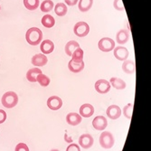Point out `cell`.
<instances>
[{"mask_svg": "<svg viewBox=\"0 0 151 151\" xmlns=\"http://www.w3.org/2000/svg\"><path fill=\"white\" fill-rule=\"evenodd\" d=\"M122 70L128 74H132L136 72V64L132 60H125L122 64Z\"/></svg>", "mask_w": 151, "mask_h": 151, "instance_id": "e0dca14e", "label": "cell"}, {"mask_svg": "<svg viewBox=\"0 0 151 151\" xmlns=\"http://www.w3.org/2000/svg\"><path fill=\"white\" fill-rule=\"evenodd\" d=\"M36 81H38V83L43 86V87H46L50 84V79L48 76L41 73L37 76V79H36Z\"/></svg>", "mask_w": 151, "mask_h": 151, "instance_id": "4316f807", "label": "cell"}, {"mask_svg": "<svg viewBox=\"0 0 151 151\" xmlns=\"http://www.w3.org/2000/svg\"><path fill=\"white\" fill-rule=\"evenodd\" d=\"M94 114V108L91 104L86 103L80 108V115L83 118H90Z\"/></svg>", "mask_w": 151, "mask_h": 151, "instance_id": "5bb4252c", "label": "cell"}, {"mask_svg": "<svg viewBox=\"0 0 151 151\" xmlns=\"http://www.w3.org/2000/svg\"><path fill=\"white\" fill-rule=\"evenodd\" d=\"M15 151H29V148L27 147L26 144L24 143H19L17 145L16 148H15Z\"/></svg>", "mask_w": 151, "mask_h": 151, "instance_id": "4dcf8cb0", "label": "cell"}, {"mask_svg": "<svg viewBox=\"0 0 151 151\" xmlns=\"http://www.w3.org/2000/svg\"><path fill=\"white\" fill-rule=\"evenodd\" d=\"M132 111H133V104L132 103H129L128 105H126L124 107V109H123V114H124V116L128 119H131Z\"/></svg>", "mask_w": 151, "mask_h": 151, "instance_id": "f1b7e54d", "label": "cell"}, {"mask_svg": "<svg viewBox=\"0 0 151 151\" xmlns=\"http://www.w3.org/2000/svg\"><path fill=\"white\" fill-rule=\"evenodd\" d=\"M83 51H82L81 48L78 47L72 54L73 56V61H76V62H81V61H83Z\"/></svg>", "mask_w": 151, "mask_h": 151, "instance_id": "83f0119b", "label": "cell"}, {"mask_svg": "<svg viewBox=\"0 0 151 151\" xmlns=\"http://www.w3.org/2000/svg\"><path fill=\"white\" fill-rule=\"evenodd\" d=\"M93 4V0H80L79 2V9L81 12H87L89 11Z\"/></svg>", "mask_w": 151, "mask_h": 151, "instance_id": "7402d4cb", "label": "cell"}, {"mask_svg": "<svg viewBox=\"0 0 151 151\" xmlns=\"http://www.w3.org/2000/svg\"><path fill=\"white\" fill-rule=\"evenodd\" d=\"M41 73H43L41 69H38V68H34V69H30L28 70V72L26 73V79L30 82H35L37 76Z\"/></svg>", "mask_w": 151, "mask_h": 151, "instance_id": "ffe728a7", "label": "cell"}, {"mask_svg": "<svg viewBox=\"0 0 151 151\" xmlns=\"http://www.w3.org/2000/svg\"><path fill=\"white\" fill-rule=\"evenodd\" d=\"M65 1V4H67L68 6H75L78 2V0H64Z\"/></svg>", "mask_w": 151, "mask_h": 151, "instance_id": "836d02e7", "label": "cell"}, {"mask_svg": "<svg viewBox=\"0 0 151 151\" xmlns=\"http://www.w3.org/2000/svg\"><path fill=\"white\" fill-rule=\"evenodd\" d=\"M47 62H48V59L45 54L37 53V54H35L32 57V64L37 67L45 66L47 63Z\"/></svg>", "mask_w": 151, "mask_h": 151, "instance_id": "9a60e30c", "label": "cell"}, {"mask_svg": "<svg viewBox=\"0 0 151 151\" xmlns=\"http://www.w3.org/2000/svg\"><path fill=\"white\" fill-rule=\"evenodd\" d=\"M25 39L27 43L31 45H38L43 39V32L37 27H32L27 30L25 34Z\"/></svg>", "mask_w": 151, "mask_h": 151, "instance_id": "6da1fadb", "label": "cell"}, {"mask_svg": "<svg viewBox=\"0 0 151 151\" xmlns=\"http://www.w3.org/2000/svg\"><path fill=\"white\" fill-rule=\"evenodd\" d=\"M82 117L76 112H70L66 116V121L71 126H77L81 122Z\"/></svg>", "mask_w": 151, "mask_h": 151, "instance_id": "4fadbf2b", "label": "cell"}, {"mask_svg": "<svg viewBox=\"0 0 151 151\" xmlns=\"http://www.w3.org/2000/svg\"><path fill=\"white\" fill-rule=\"evenodd\" d=\"M107 116L111 119H118L121 115L120 108L117 105H111L107 109Z\"/></svg>", "mask_w": 151, "mask_h": 151, "instance_id": "8fae6325", "label": "cell"}, {"mask_svg": "<svg viewBox=\"0 0 151 151\" xmlns=\"http://www.w3.org/2000/svg\"><path fill=\"white\" fill-rule=\"evenodd\" d=\"M39 4H40L39 0H24V6L30 11H34L37 9L39 6Z\"/></svg>", "mask_w": 151, "mask_h": 151, "instance_id": "d4e9b609", "label": "cell"}, {"mask_svg": "<svg viewBox=\"0 0 151 151\" xmlns=\"http://www.w3.org/2000/svg\"><path fill=\"white\" fill-rule=\"evenodd\" d=\"M42 24L46 28H51L55 24V20L51 15H45L42 18Z\"/></svg>", "mask_w": 151, "mask_h": 151, "instance_id": "603a6c76", "label": "cell"}, {"mask_svg": "<svg viewBox=\"0 0 151 151\" xmlns=\"http://www.w3.org/2000/svg\"><path fill=\"white\" fill-rule=\"evenodd\" d=\"M6 119V113L3 109H0V124L4 123Z\"/></svg>", "mask_w": 151, "mask_h": 151, "instance_id": "d6a6232c", "label": "cell"}, {"mask_svg": "<svg viewBox=\"0 0 151 151\" xmlns=\"http://www.w3.org/2000/svg\"><path fill=\"white\" fill-rule=\"evenodd\" d=\"M109 83L111 85L117 89V90H124L126 88V82L122 79H119L118 77H112L109 80Z\"/></svg>", "mask_w": 151, "mask_h": 151, "instance_id": "ac0fdd59", "label": "cell"}, {"mask_svg": "<svg viewBox=\"0 0 151 151\" xmlns=\"http://www.w3.org/2000/svg\"><path fill=\"white\" fill-rule=\"evenodd\" d=\"M129 35L127 30H120L118 32V34L116 35V41L119 45L126 44L129 41Z\"/></svg>", "mask_w": 151, "mask_h": 151, "instance_id": "d6986e66", "label": "cell"}, {"mask_svg": "<svg viewBox=\"0 0 151 151\" xmlns=\"http://www.w3.org/2000/svg\"><path fill=\"white\" fill-rule=\"evenodd\" d=\"M47 106L52 111H58L63 106V101L58 96H51L47 100Z\"/></svg>", "mask_w": 151, "mask_h": 151, "instance_id": "52a82bcc", "label": "cell"}, {"mask_svg": "<svg viewBox=\"0 0 151 151\" xmlns=\"http://www.w3.org/2000/svg\"><path fill=\"white\" fill-rule=\"evenodd\" d=\"M98 47L102 52H111L115 48V42L111 38L103 37L99 41Z\"/></svg>", "mask_w": 151, "mask_h": 151, "instance_id": "277c9868", "label": "cell"}, {"mask_svg": "<svg viewBox=\"0 0 151 151\" xmlns=\"http://www.w3.org/2000/svg\"><path fill=\"white\" fill-rule=\"evenodd\" d=\"M2 105L7 109L16 107L18 103V96L14 91H7L2 96Z\"/></svg>", "mask_w": 151, "mask_h": 151, "instance_id": "7a4b0ae2", "label": "cell"}, {"mask_svg": "<svg viewBox=\"0 0 151 151\" xmlns=\"http://www.w3.org/2000/svg\"><path fill=\"white\" fill-rule=\"evenodd\" d=\"M73 32L79 37H84L90 32V26L85 22H78L74 25Z\"/></svg>", "mask_w": 151, "mask_h": 151, "instance_id": "5b68a950", "label": "cell"}, {"mask_svg": "<svg viewBox=\"0 0 151 151\" xmlns=\"http://www.w3.org/2000/svg\"><path fill=\"white\" fill-rule=\"evenodd\" d=\"M80 47V45L76 42V41H70V42H68L65 45V52L67 55H69V56H72V54L73 52L78 48Z\"/></svg>", "mask_w": 151, "mask_h": 151, "instance_id": "44dd1931", "label": "cell"}, {"mask_svg": "<svg viewBox=\"0 0 151 151\" xmlns=\"http://www.w3.org/2000/svg\"><path fill=\"white\" fill-rule=\"evenodd\" d=\"M50 151H59L58 149H52V150H50Z\"/></svg>", "mask_w": 151, "mask_h": 151, "instance_id": "d590c367", "label": "cell"}, {"mask_svg": "<svg viewBox=\"0 0 151 151\" xmlns=\"http://www.w3.org/2000/svg\"><path fill=\"white\" fill-rule=\"evenodd\" d=\"M66 151H81V148H80L79 145L73 143V144H70L67 147Z\"/></svg>", "mask_w": 151, "mask_h": 151, "instance_id": "1f68e13d", "label": "cell"}, {"mask_svg": "<svg viewBox=\"0 0 151 151\" xmlns=\"http://www.w3.org/2000/svg\"><path fill=\"white\" fill-rule=\"evenodd\" d=\"M113 6L118 11H124V5H123L122 0H114Z\"/></svg>", "mask_w": 151, "mask_h": 151, "instance_id": "f546056e", "label": "cell"}, {"mask_svg": "<svg viewBox=\"0 0 151 151\" xmlns=\"http://www.w3.org/2000/svg\"><path fill=\"white\" fill-rule=\"evenodd\" d=\"M64 139H65V141L66 142H68V143H71V142H73V139H72V138H68V135H67V133H65V135H64Z\"/></svg>", "mask_w": 151, "mask_h": 151, "instance_id": "e575fe53", "label": "cell"}, {"mask_svg": "<svg viewBox=\"0 0 151 151\" xmlns=\"http://www.w3.org/2000/svg\"><path fill=\"white\" fill-rule=\"evenodd\" d=\"M95 90L101 94L108 93L109 90H111V83L104 79L98 80L95 82Z\"/></svg>", "mask_w": 151, "mask_h": 151, "instance_id": "8992f818", "label": "cell"}, {"mask_svg": "<svg viewBox=\"0 0 151 151\" xmlns=\"http://www.w3.org/2000/svg\"><path fill=\"white\" fill-rule=\"evenodd\" d=\"M68 68L69 70L73 73H78L80 72H81L84 69V62L81 61V62H76L73 60H71L68 63Z\"/></svg>", "mask_w": 151, "mask_h": 151, "instance_id": "7c38bea8", "label": "cell"}, {"mask_svg": "<svg viewBox=\"0 0 151 151\" xmlns=\"http://www.w3.org/2000/svg\"><path fill=\"white\" fill-rule=\"evenodd\" d=\"M54 12L58 16V17H63L66 15L67 13V6L65 4L63 3H58L55 5V7H54Z\"/></svg>", "mask_w": 151, "mask_h": 151, "instance_id": "cb8c5ba5", "label": "cell"}, {"mask_svg": "<svg viewBox=\"0 0 151 151\" xmlns=\"http://www.w3.org/2000/svg\"><path fill=\"white\" fill-rule=\"evenodd\" d=\"M114 56L119 61H125L129 57V51L126 47L119 45L114 48Z\"/></svg>", "mask_w": 151, "mask_h": 151, "instance_id": "30bf717a", "label": "cell"}, {"mask_svg": "<svg viewBox=\"0 0 151 151\" xmlns=\"http://www.w3.org/2000/svg\"><path fill=\"white\" fill-rule=\"evenodd\" d=\"M40 8H41V11H42V12L48 13V12L52 10L53 2L52 1V0H45V1H43L42 4H41Z\"/></svg>", "mask_w": 151, "mask_h": 151, "instance_id": "484cf974", "label": "cell"}, {"mask_svg": "<svg viewBox=\"0 0 151 151\" xmlns=\"http://www.w3.org/2000/svg\"><path fill=\"white\" fill-rule=\"evenodd\" d=\"M92 126L97 130H104L108 126V121L103 116H97L92 120Z\"/></svg>", "mask_w": 151, "mask_h": 151, "instance_id": "9c48e42d", "label": "cell"}, {"mask_svg": "<svg viewBox=\"0 0 151 151\" xmlns=\"http://www.w3.org/2000/svg\"><path fill=\"white\" fill-rule=\"evenodd\" d=\"M114 137L113 135L109 131H103L100 136V145L105 148L109 149L114 145Z\"/></svg>", "mask_w": 151, "mask_h": 151, "instance_id": "3957f363", "label": "cell"}, {"mask_svg": "<svg viewBox=\"0 0 151 151\" xmlns=\"http://www.w3.org/2000/svg\"><path fill=\"white\" fill-rule=\"evenodd\" d=\"M40 49L44 54H49V53L52 52V51L54 49V45L51 40H48V39L44 40L43 42L41 43Z\"/></svg>", "mask_w": 151, "mask_h": 151, "instance_id": "2e32d148", "label": "cell"}, {"mask_svg": "<svg viewBox=\"0 0 151 151\" xmlns=\"http://www.w3.org/2000/svg\"><path fill=\"white\" fill-rule=\"evenodd\" d=\"M93 143H94V139L91 137V135L90 134H83L79 138V145L82 148H85V149L91 148Z\"/></svg>", "mask_w": 151, "mask_h": 151, "instance_id": "ba28073f", "label": "cell"}]
</instances>
